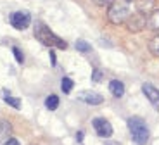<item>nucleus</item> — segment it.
Instances as JSON below:
<instances>
[{"label": "nucleus", "instance_id": "nucleus-3", "mask_svg": "<svg viewBox=\"0 0 159 145\" xmlns=\"http://www.w3.org/2000/svg\"><path fill=\"white\" fill-rule=\"evenodd\" d=\"M131 16V11L128 7L126 2H112L107 9V19L111 21L112 24H121V23H126V19Z\"/></svg>", "mask_w": 159, "mask_h": 145}, {"label": "nucleus", "instance_id": "nucleus-13", "mask_svg": "<svg viewBox=\"0 0 159 145\" xmlns=\"http://www.w3.org/2000/svg\"><path fill=\"white\" fill-rule=\"evenodd\" d=\"M57 106H59V97L57 95H50V97L45 98V107L48 111H56Z\"/></svg>", "mask_w": 159, "mask_h": 145}, {"label": "nucleus", "instance_id": "nucleus-4", "mask_svg": "<svg viewBox=\"0 0 159 145\" xmlns=\"http://www.w3.org/2000/svg\"><path fill=\"white\" fill-rule=\"evenodd\" d=\"M9 21H11L12 28H16V29L21 31V29H26V28L31 24V16L24 11H17V12H12Z\"/></svg>", "mask_w": 159, "mask_h": 145}, {"label": "nucleus", "instance_id": "nucleus-11", "mask_svg": "<svg viewBox=\"0 0 159 145\" xmlns=\"http://www.w3.org/2000/svg\"><path fill=\"white\" fill-rule=\"evenodd\" d=\"M147 26L154 31H159V11H154L147 19Z\"/></svg>", "mask_w": 159, "mask_h": 145}, {"label": "nucleus", "instance_id": "nucleus-15", "mask_svg": "<svg viewBox=\"0 0 159 145\" xmlns=\"http://www.w3.org/2000/svg\"><path fill=\"white\" fill-rule=\"evenodd\" d=\"M149 50H151L152 55H156V57H159V35H156L154 38L149 42Z\"/></svg>", "mask_w": 159, "mask_h": 145}, {"label": "nucleus", "instance_id": "nucleus-18", "mask_svg": "<svg viewBox=\"0 0 159 145\" xmlns=\"http://www.w3.org/2000/svg\"><path fill=\"white\" fill-rule=\"evenodd\" d=\"M12 52H14V55H16V61H17V62H19V64H23V61H24L23 52H21L17 47H12Z\"/></svg>", "mask_w": 159, "mask_h": 145}, {"label": "nucleus", "instance_id": "nucleus-20", "mask_svg": "<svg viewBox=\"0 0 159 145\" xmlns=\"http://www.w3.org/2000/svg\"><path fill=\"white\" fill-rule=\"evenodd\" d=\"M4 145H21V143H19L17 138H7V140L4 142Z\"/></svg>", "mask_w": 159, "mask_h": 145}, {"label": "nucleus", "instance_id": "nucleus-23", "mask_svg": "<svg viewBox=\"0 0 159 145\" xmlns=\"http://www.w3.org/2000/svg\"><path fill=\"white\" fill-rule=\"evenodd\" d=\"M30 145H35V143H30Z\"/></svg>", "mask_w": 159, "mask_h": 145}, {"label": "nucleus", "instance_id": "nucleus-9", "mask_svg": "<svg viewBox=\"0 0 159 145\" xmlns=\"http://www.w3.org/2000/svg\"><path fill=\"white\" fill-rule=\"evenodd\" d=\"M135 5H137V11L143 16L147 14H152L154 12V7H156V2L154 0H135Z\"/></svg>", "mask_w": 159, "mask_h": 145}, {"label": "nucleus", "instance_id": "nucleus-2", "mask_svg": "<svg viewBox=\"0 0 159 145\" xmlns=\"http://www.w3.org/2000/svg\"><path fill=\"white\" fill-rule=\"evenodd\" d=\"M35 36L43 43V45H47V47H57V48H62V50L68 47V43L64 42V40H61L57 35H54V31L48 29L43 23L35 24Z\"/></svg>", "mask_w": 159, "mask_h": 145}, {"label": "nucleus", "instance_id": "nucleus-5", "mask_svg": "<svg viewBox=\"0 0 159 145\" xmlns=\"http://www.w3.org/2000/svg\"><path fill=\"white\" fill-rule=\"evenodd\" d=\"M145 26H147V17L143 16V14H140V12L131 14V16L126 19V28H128V31H131V33L142 31Z\"/></svg>", "mask_w": 159, "mask_h": 145}, {"label": "nucleus", "instance_id": "nucleus-12", "mask_svg": "<svg viewBox=\"0 0 159 145\" xmlns=\"http://www.w3.org/2000/svg\"><path fill=\"white\" fill-rule=\"evenodd\" d=\"M4 100L11 107H14V109H21V100H19V98H16V97H11V93H9L7 90H5V93H4Z\"/></svg>", "mask_w": 159, "mask_h": 145}, {"label": "nucleus", "instance_id": "nucleus-16", "mask_svg": "<svg viewBox=\"0 0 159 145\" xmlns=\"http://www.w3.org/2000/svg\"><path fill=\"white\" fill-rule=\"evenodd\" d=\"M9 133H11V123L0 121V140H2L4 137H7Z\"/></svg>", "mask_w": 159, "mask_h": 145}, {"label": "nucleus", "instance_id": "nucleus-10", "mask_svg": "<svg viewBox=\"0 0 159 145\" xmlns=\"http://www.w3.org/2000/svg\"><path fill=\"white\" fill-rule=\"evenodd\" d=\"M109 90H111V93L114 95V97H123L125 95V85L123 81H119V79H112L111 83H109Z\"/></svg>", "mask_w": 159, "mask_h": 145}, {"label": "nucleus", "instance_id": "nucleus-1", "mask_svg": "<svg viewBox=\"0 0 159 145\" xmlns=\"http://www.w3.org/2000/svg\"><path fill=\"white\" fill-rule=\"evenodd\" d=\"M128 129H130L131 140L135 142L137 145H145L147 143L151 131H149V126L145 125V121H143L142 118L133 116V118L128 119Z\"/></svg>", "mask_w": 159, "mask_h": 145}, {"label": "nucleus", "instance_id": "nucleus-14", "mask_svg": "<svg viewBox=\"0 0 159 145\" xmlns=\"http://www.w3.org/2000/svg\"><path fill=\"white\" fill-rule=\"evenodd\" d=\"M73 85H75V83H73V79H71V78H68V76H64V78L61 79V88H62V92H64L66 95L71 93Z\"/></svg>", "mask_w": 159, "mask_h": 145}, {"label": "nucleus", "instance_id": "nucleus-19", "mask_svg": "<svg viewBox=\"0 0 159 145\" xmlns=\"http://www.w3.org/2000/svg\"><path fill=\"white\" fill-rule=\"evenodd\" d=\"M92 79H93L95 83H99L100 79H102V73H100L99 69H93V76H92Z\"/></svg>", "mask_w": 159, "mask_h": 145}, {"label": "nucleus", "instance_id": "nucleus-6", "mask_svg": "<svg viewBox=\"0 0 159 145\" xmlns=\"http://www.w3.org/2000/svg\"><path fill=\"white\" fill-rule=\"evenodd\" d=\"M93 129L97 131V135L102 138H109L112 135V126L111 123L107 121V119H104V118H95L93 119Z\"/></svg>", "mask_w": 159, "mask_h": 145}, {"label": "nucleus", "instance_id": "nucleus-17", "mask_svg": "<svg viewBox=\"0 0 159 145\" xmlns=\"http://www.w3.org/2000/svg\"><path fill=\"white\" fill-rule=\"evenodd\" d=\"M76 48H78L80 52H88L90 50V45H88L85 40H76Z\"/></svg>", "mask_w": 159, "mask_h": 145}, {"label": "nucleus", "instance_id": "nucleus-22", "mask_svg": "<svg viewBox=\"0 0 159 145\" xmlns=\"http://www.w3.org/2000/svg\"><path fill=\"white\" fill-rule=\"evenodd\" d=\"M125 2H126V4H130V2H131V0H125Z\"/></svg>", "mask_w": 159, "mask_h": 145}, {"label": "nucleus", "instance_id": "nucleus-8", "mask_svg": "<svg viewBox=\"0 0 159 145\" xmlns=\"http://www.w3.org/2000/svg\"><path fill=\"white\" fill-rule=\"evenodd\" d=\"M142 92H143V95L149 98V102H151L156 109H159V90L157 88H156L154 85H151V83H143Z\"/></svg>", "mask_w": 159, "mask_h": 145}, {"label": "nucleus", "instance_id": "nucleus-21", "mask_svg": "<svg viewBox=\"0 0 159 145\" xmlns=\"http://www.w3.org/2000/svg\"><path fill=\"white\" fill-rule=\"evenodd\" d=\"M93 2H95L97 5H111L114 0H93Z\"/></svg>", "mask_w": 159, "mask_h": 145}, {"label": "nucleus", "instance_id": "nucleus-7", "mask_svg": "<svg viewBox=\"0 0 159 145\" xmlns=\"http://www.w3.org/2000/svg\"><path fill=\"white\" fill-rule=\"evenodd\" d=\"M78 100L88 104V106H99V104L104 102V97L100 93H95V92L85 90V92H81V93H78Z\"/></svg>", "mask_w": 159, "mask_h": 145}]
</instances>
